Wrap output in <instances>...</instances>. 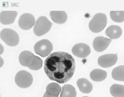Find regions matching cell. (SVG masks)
<instances>
[{
    "label": "cell",
    "instance_id": "6da1fadb",
    "mask_svg": "<svg viewBox=\"0 0 124 97\" xmlns=\"http://www.w3.org/2000/svg\"><path fill=\"white\" fill-rule=\"evenodd\" d=\"M75 60L70 54L64 52H56L50 54L44 62V70L51 80L60 83L68 82L74 75Z\"/></svg>",
    "mask_w": 124,
    "mask_h": 97
},
{
    "label": "cell",
    "instance_id": "7a4b0ae2",
    "mask_svg": "<svg viewBox=\"0 0 124 97\" xmlns=\"http://www.w3.org/2000/svg\"><path fill=\"white\" fill-rule=\"evenodd\" d=\"M107 24V17L103 13L96 14L90 21L89 28L94 33H98L102 31Z\"/></svg>",
    "mask_w": 124,
    "mask_h": 97
},
{
    "label": "cell",
    "instance_id": "3957f363",
    "mask_svg": "<svg viewBox=\"0 0 124 97\" xmlns=\"http://www.w3.org/2000/svg\"><path fill=\"white\" fill-rule=\"evenodd\" d=\"M52 25V23L46 16H40L37 18L34 25V33L37 36H42L50 29Z\"/></svg>",
    "mask_w": 124,
    "mask_h": 97
},
{
    "label": "cell",
    "instance_id": "277c9868",
    "mask_svg": "<svg viewBox=\"0 0 124 97\" xmlns=\"http://www.w3.org/2000/svg\"><path fill=\"white\" fill-rule=\"evenodd\" d=\"M0 38L8 45L15 46L18 44L19 38L18 34L14 30L6 28L2 29L0 33Z\"/></svg>",
    "mask_w": 124,
    "mask_h": 97
},
{
    "label": "cell",
    "instance_id": "5b68a950",
    "mask_svg": "<svg viewBox=\"0 0 124 97\" xmlns=\"http://www.w3.org/2000/svg\"><path fill=\"white\" fill-rule=\"evenodd\" d=\"M15 81L18 86L25 88L31 85L33 82V78L31 74L29 72L20 70L16 75Z\"/></svg>",
    "mask_w": 124,
    "mask_h": 97
},
{
    "label": "cell",
    "instance_id": "8992f818",
    "mask_svg": "<svg viewBox=\"0 0 124 97\" xmlns=\"http://www.w3.org/2000/svg\"><path fill=\"white\" fill-rule=\"evenodd\" d=\"M53 50V45L47 39H43L37 42L34 46L35 52L42 57H46Z\"/></svg>",
    "mask_w": 124,
    "mask_h": 97
},
{
    "label": "cell",
    "instance_id": "52a82bcc",
    "mask_svg": "<svg viewBox=\"0 0 124 97\" xmlns=\"http://www.w3.org/2000/svg\"><path fill=\"white\" fill-rule=\"evenodd\" d=\"M18 23L19 27L23 30L31 29L35 24L34 16L30 13L22 14L19 17Z\"/></svg>",
    "mask_w": 124,
    "mask_h": 97
},
{
    "label": "cell",
    "instance_id": "ba28073f",
    "mask_svg": "<svg viewBox=\"0 0 124 97\" xmlns=\"http://www.w3.org/2000/svg\"><path fill=\"white\" fill-rule=\"evenodd\" d=\"M117 59V54H106L99 57L98 64L102 67L109 68L115 65Z\"/></svg>",
    "mask_w": 124,
    "mask_h": 97
},
{
    "label": "cell",
    "instance_id": "9c48e42d",
    "mask_svg": "<svg viewBox=\"0 0 124 97\" xmlns=\"http://www.w3.org/2000/svg\"><path fill=\"white\" fill-rule=\"evenodd\" d=\"M72 52L75 56L84 58L90 55L91 49L87 44L84 43H79L74 45L72 49Z\"/></svg>",
    "mask_w": 124,
    "mask_h": 97
},
{
    "label": "cell",
    "instance_id": "30bf717a",
    "mask_svg": "<svg viewBox=\"0 0 124 97\" xmlns=\"http://www.w3.org/2000/svg\"><path fill=\"white\" fill-rule=\"evenodd\" d=\"M111 42V39L98 36L93 40V44L94 49L97 52H100L106 49Z\"/></svg>",
    "mask_w": 124,
    "mask_h": 97
},
{
    "label": "cell",
    "instance_id": "8fae6325",
    "mask_svg": "<svg viewBox=\"0 0 124 97\" xmlns=\"http://www.w3.org/2000/svg\"><path fill=\"white\" fill-rule=\"evenodd\" d=\"M17 12L15 11H3L0 14V21L3 25L12 24L17 16Z\"/></svg>",
    "mask_w": 124,
    "mask_h": 97
},
{
    "label": "cell",
    "instance_id": "7c38bea8",
    "mask_svg": "<svg viewBox=\"0 0 124 97\" xmlns=\"http://www.w3.org/2000/svg\"><path fill=\"white\" fill-rule=\"evenodd\" d=\"M51 19L55 23L61 24L65 23L67 19V14L63 11H52L50 12Z\"/></svg>",
    "mask_w": 124,
    "mask_h": 97
},
{
    "label": "cell",
    "instance_id": "4fadbf2b",
    "mask_svg": "<svg viewBox=\"0 0 124 97\" xmlns=\"http://www.w3.org/2000/svg\"><path fill=\"white\" fill-rule=\"evenodd\" d=\"M105 33L110 39H116L122 35V29L119 26L111 25L107 28Z\"/></svg>",
    "mask_w": 124,
    "mask_h": 97
},
{
    "label": "cell",
    "instance_id": "5bb4252c",
    "mask_svg": "<svg viewBox=\"0 0 124 97\" xmlns=\"http://www.w3.org/2000/svg\"><path fill=\"white\" fill-rule=\"evenodd\" d=\"M42 60L38 56L33 55L28 59L27 63V67L31 70H37L42 68Z\"/></svg>",
    "mask_w": 124,
    "mask_h": 97
},
{
    "label": "cell",
    "instance_id": "9a60e30c",
    "mask_svg": "<svg viewBox=\"0 0 124 97\" xmlns=\"http://www.w3.org/2000/svg\"><path fill=\"white\" fill-rule=\"evenodd\" d=\"M79 90L83 93H89L93 90L92 84L85 78H80L77 82Z\"/></svg>",
    "mask_w": 124,
    "mask_h": 97
},
{
    "label": "cell",
    "instance_id": "2e32d148",
    "mask_svg": "<svg viewBox=\"0 0 124 97\" xmlns=\"http://www.w3.org/2000/svg\"><path fill=\"white\" fill-rule=\"evenodd\" d=\"M107 73L106 71L101 69H94L90 73L91 79L95 82H101L106 79Z\"/></svg>",
    "mask_w": 124,
    "mask_h": 97
},
{
    "label": "cell",
    "instance_id": "e0dca14e",
    "mask_svg": "<svg viewBox=\"0 0 124 97\" xmlns=\"http://www.w3.org/2000/svg\"><path fill=\"white\" fill-rule=\"evenodd\" d=\"M75 88L71 84H65L62 86L60 97H76Z\"/></svg>",
    "mask_w": 124,
    "mask_h": 97
},
{
    "label": "cell",
    "instance_id": "ac0fdd59",
    "mask_svg": "<svg viewBox=\"0 0 124 97\" xmlns=\"http://www.w3.org/2000/svg\"><path fill=\"white\" fill-rule=\"evenodd\" d=\"M110 93L114 97H124V85L113 84L110 88Z\"/></svg>",
    "mask_w": 124,
    "mask_h": 97
},
{
    "label": "cell",
    "instance_id": "d6986e66",
    "mask_svg": "<svg viewBox=\"0 0 124 97\" xmlns=\"http://www.w3.org/2000/svg\"><path fill=\"white\" fill-rule=\"evenodd\" d=\"M111 75L115 80L124 81V65L115 68L112 71Z\"/></svg>",
    "mask_w": 124,
    "mask_h": 97
},
{
    "label": "cell",
    "instance_id": "ffe728a7",
    "mask_svg": "<svg viewBox=\"0 0 124 97\" xmlns=\"http://www.w3.org/2000/svg\"><path fill=\"white\" fill-rule=\"evenodd\" d=\"M61 91V86L57 83H52L48 84L46 87V92L49 95L58 96Z\"/></svg>",
    "mask_w": 124,
    "mask_h": 97
},
{
    "label": "cell",
    "instance_id": "44dd1931",
    "mask_svg": "<svg viewBox=\"0 0 124 97\" xmlns=\"http://www.w3.org/2000/svg\"><path fill=\"white\" fill-rule=\"evenodd\" d=\"M110 16L113 21L118 23H121L124 21V11H111L110 12Z\"/></svg>",
    "mask_w": 124,
    "mask_h": 97
},
{
    "label": "cell",
    "instance_id": "7402d4cb",
    "mask_svg": "<svg viewBox=\"0 0 124 97\" xmlns=\"http://www.w3.org/2000/svg\"><path fill=\"white\" fill-rule=\"evenodd\" d=\"M32 55H33V54L29 51H23L21 52L18 57L20 64L23 66L27 67V61Z\"/></svg>",
    "mask_w": 124,
    "mask_h": 97
},
{
    "label": "cell",
    "instance_id": "603a6c76",
    "mask_svg": "<svg viewBox=\"0 0 124 97\" xmlns=\"http://www.w3.org/2000/svg\"><path fill=\"white\" fill-rule=\"evenodd\" d=\"M43 97H58V96H52L51 95H49L48 93H47L46 92L43 96Z\"/></svg>",
    "mask_w": 124,
    "mask_h": 97
},
{
    "label": "cell",
    "instance_id": "cb8c5ba5",
    "mask_svg": "<svg viewBox=\"0 0 124 97\" xmlns=\"http://www.w3.org/2000/svg\"><path fill=\"white\" fill-rule=\"evenodd\" d=\"M2 45L0 44V49H1V51H0V54H1L2 53V52H3V50L2 49Z\"/></svg>",
    "mask_w": 124,
    "mask_h": 97
},
{
    "label": "cell",
    "instance_id": "d4e9b609",
    "mask_svg": "<svg viewBox=\"0 0 124 97\" xmlns=\"http://www.w3.org/2000/svg\"><path fill=\"white\" fill-rule=\"evenodd\" d=\"M0 60H1V67L2 66V63H3V62H2V58L0 57Z\"/></svg>",
    "mask_w": 124,
    "mask_h": 97
},
{
    "label": "cell",
    "instance_id": "484cf974",
    "mask_svg": "<svg viewBox=\"0 0 124 97\" xmlns=\"http://www.w3.org/2000/svg\"></svg>",
    "mask_w": 124,
    "mask_h": 97
}]
</instances>
